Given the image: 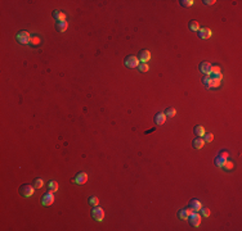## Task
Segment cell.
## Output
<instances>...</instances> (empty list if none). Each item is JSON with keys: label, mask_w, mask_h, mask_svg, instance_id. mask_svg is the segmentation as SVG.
Masks as SVG:
<instances>
[{"label": "cell", "mask_w": 242, "mask_h": 231, "mask_svg": "<svg viewBox=\"0 0 242 231\" xmlns=\"http://www.w3.org/2000/svg\"><path fill=\"white\" fill-rule=\"evenodd\" d=\"M35 191V187L34 185H30V184H23L21 187H19V195L23 198H30L32 197Z\"/></svg>", "instance_id": "6da1fadb"}, {"label": "cell", "mask_w": 242, "mask_h": 231, "mask_svg": "<svg viewBox=\"0 0 242 231\" xmlns=\"http://www.w3.org/2000/svg\"><path fill=\"white\" fill-rule=\"evenodd\" d=\"M31 35H30V32H27V31H21V32H18V35H17V40H18V43H21L22 45H28L31 43Z\"/></svg>", "instance_id": "7a4b0ae2"}, {"label": "cell", "mask_w": 242, "mask_h": 231, "mask_svg": "<svg viewBox=\"0 0 242 231\" xmlns=\"http://www.w3.org/2000/svg\"><path fill=\"white\" fill-rule=\"evenodd\" d=\"M92 217L97 221V222H102L103 218H104V211H103L101 207L95 206L92 209Z\"/></svg>", "instance_id": "3957f363"}, {"label": "cell", "mask_w": 242, "mask_h": 231, "mask_svg": "<svg viewBox=\"0 0 242 231\" xmlns=\"http://www.w3.org/2000/svg\"><path fill=\"white\" fill-rule=\"evenodd\" d=\"M124 63L128 68H138V66H139V59H138L137 57H134V55H129V57L125 58Z\"/></svg>", "instance_id": "277c9868"}, {"label": "cell", "mask_w": 242, "mask_h": 231, "mask_svg": "<svg viewBox=\"0 0 242 231\" xmlns=\"http://www.w3.org/2000/svg\"><path fill=\"white\" fill-rule=\"evenodd\" d=\"M41 203H43V206H45V207L52 206V204L54 203V193H53V191L48 190V193L44 194L43 199H41Z\"/></svg>", "instance_id": "5b68a950"}, {"label": "cell", "mask_w": 242, "mask_h": 231, "mask_svg": "<svg viewBox=\"0 0 242 231\" xmlns=\"http://www.w3.org/2000/svg\"><path fill=\"white\" fill-rule=\"evenodd\" d=\"M188 220H189V223H191L192 226L198 227L200 223H201V214H198L197 212H193L191 216L188 217Z\"/></svg>", "instance_id": "8992f818"}, {"label": "cell", "mask_w": 242, "mask_h": 231, "mask_svg": "<svg viewBox=\"0 0 242 231\" xmlns=\"http://www.w3.org/2000/svg\"><path fill=\"white\" fill-rule=\"evenodd\" d=\"M86 181H88V173H85V172H79L75 176V178H73V183L77 185H83Z\"/></svg>", "instance_id": "52a82bcc"}, {"label": "cell", "mask_w": 242, "mask_h": 231, "mask_svg": "<svg viewBox=\"0 0 242 231\" xmlns=\"http://www.w3.org/2000/svg\"><path fill=\"white\" fill-rule=\"evenodd\" d=\"M211 36H212V32H211L210 28L204 27V28H200V30H198V37L200 39H204V40H206V39H210Z\"/></svg>", "instance_id": "ba28073f"}, {"label": "cell", "mask_w": 242, "mask_h": 231, "mask_svg": "<svg viewBox=\"0 0 242 231\" xmlns=\"http://www.w3.org/2000/svg\"><path fill=\"white\" fill-rule=\"evenodd\" d=\"M193 213V211L191 208H183V209H180L178 212V217L180 220H188V217L191 216Z\"/></svg>", "instance_id": "9c48e42d"}, {"label": "cell", "mask_w": 242, "mask_h": 231, "mask_svg": "<svg viewBox=\"0 0 242 231\" xmlns=\"http://www.w3.org/2000/svg\"><path fill=\"white\" fill-rule=\"evenodd\" d=\"M165 122H166V114L165 113H157L156 116H155V123H156L157 126H162V125H165Z\"/></svg>", "instance_id": "30bf717a"}, {"label": "cell", "mask_w": 242, "mask_h": 231, "mask_svg": "<svg viewBox=\"0 0 242 231\" xmlns=\"http://www.w3.org/2000/svg\"><path fill=\"white\" fill-rule=\"evenodd\" d=\"M211 64L209 63V62H202L201 64H200V71H201V73L204 74H210L211 73Z\"/></svg>", "instance_id": "8fae6325"}, {"label": "cell", "mask_w": 242, "mask_h": 231, "mask_svg": "<svg viewBox=\"0 0 242 231\" xmlns=\"http://www.w3.org/2000/svg\"><path fill=\"white\" fill-rule=\"evenodd\" d=\"M139 62H142V63H147L148 60L151 59V53H150V50H140L139 51Z\"/></svg>", "instance_id": "7c38bea8"}, {"label": "cell", "mask_w": 242, "mask_h": 231, "mask_svg": "<svg viewBox=\"0 0 242 231\" xmlns=\"http://www.w3.org/2000/svg\"><path fill=\"white\" fill-rule=\"evenodd\" d=\"M189 208H191L193 212H200V209L202 208V203L197 199H192L189 202Z\"/></svg>", "instance_id": "4fadbf2b"}, {"label": "cell", "mask_w": 242, "mask_h": 231, "mask_svg": "<svg viewBox=\"0 0 242 231\" xmlns=\"http://www.w3.org/2000/svg\"><path fill=\"white\" fill-rule=\"evenodd\" d=\"M205 145V140L204 138H196L195 140L192 141V146L195 149H202Z\"/></svg>", "instance_id": "5bb4252c"}, {"label": "cell", "mask_w": 242, "mask_h": 231, "mask_svg": "<svg viewBox=\"0 0 242 231\" xmlns=\"http://www.w3.org/2000/svg\"><path fill=\"white\" fill-rule=\"evenodd\" d=\"M53 17L56 19L57 22H61V21H66V14L61 11H54L53 12Z\"/></svg>", "instance_id": "9a60e30c"}, {"label": "cell", "mask_w": 242, "mask_h": 231, "mask_svg": "<svg viewBox=\"0 0 242 231\" xmlns=\"http://www.w3.org/2000/svg\"><path fill=\"white\" fill-rule=\"evenodd\" d=\"M67 27H68L67 21H61V22H57L56 23V28H57V31H59V32H64L67 30Z\"/></svg>", "instance_id": "2e32d148"}, {"label": "cell", "mask_w": 242, "mask_h": 231, "mask_svg": "<svg viewBox=\"0 0 242 231\" xmlns=\"http://www.w3.org/2000/svg\"><path fill=\"white\" fill-rule=\"evenodd\" d=\"M227 161H228L227 158H224V157H222V155L218 154L217 158H215V164H217L219 168H223V167H224V163H225Z\"/></svg>", "instance_id": "e0dca14e"}, {"label": "cell", "mask_w": 242, "mask_h": 231, "mask_svg": "<svg viewBox=\"0 0 242 231\" xmlns=\"http://www.w3.org/2000/svg\"><path fill=\"white\" fill-rule=\"evenodd\" d=\"M193 131H195V134H196V136H197V138H201V136H204L205 132H206L205 128H204V126H200V125L196 126Z\"/></svg>", "instance_id": "ac0fdd59"}, {"label": "cell", "mask_w": 242, "mask_h": 231, "mask_svg": "<svg viewBox=\"0 0 242 231\" xmlns=\"http://www.w3.org/2000/svg\"><path fill=\"white\" fill-rule=\"evenodd\" d=\"M188 27H189V30L193 31V32H198L200 30V23L197 21H191L189 22V25H188Z\"/></svg>", "instance_id": "d6986e66"}, {"label": "cell", "mask_w": 242, "mask_h": 231, "mask_svg": "<svg viewBox=\"0 0 242 231\" xmlns=\"http://www.w3.org/2000/svg\"><path fill=\"white\" fill-rule=\"evenodd\" d=\"M48 189H49V191H53V193H56L58 190V183L56 180H52L48 183Z\"/></svg>", "instance_id": "ffe728a7"}, {"label": "cell", "mask_w": 242, "mask_h": 231, "mask_svg": "<svg viewBox=\"0 0 242 231\" xmlns=\"http://www.w3.org/2000/svg\"><path fill=\"white\" fill-rule=\"evenodd\" d=\"M219 86H220V82H219V81H214V80L210 79V82H209V85H207L206 89H218Z\"/></svg>", "instance_id": "44dd1931"}, {"label": "cell", "mask_w": 242, "mask_h": 231, "mask_svg": "<svg viewBox=\"0 0 242 231\" xmlns=\"http://www.w3.org/2000/svg\"><path fill=\"white\" fill-rule=\"evenodd\" d=\"M165 114H166V117H175L176 110L174 109L173 107H169V108H166V110H165Z\"/></svg>", "instance_id": "7402d4cb"}, {"label": "cell", "mask_w": 242, "mask_h": 231, "mask_svg": "<svg viewBox=\"0 0 242 231\" xmlns=\"http://www.w3.org/2000/svg\"><path fill=\"white\" fill-rule=\"evenodd\" d=\"M209 76H210V79H211V80L219 81V82H220V81L223 80V74H222V73H210Z\"/></svg>", "instance_id": "603a6c76"}, {"label": "cell", "mask_w": 242, "mask_h": 231, "mask_svg": "<svg viewBox=\"0 0 242 231\" xmlns=\"http://www.w3.org/2000/svg\"><path fill=\"white\" fill-rule=\"evenodd\" d=\"M44 186V180L43 178H36V180L34 181V187L35 189H41Z\"/></svg>", "instance_id": "cb8c5ba5"}, {"label": "cell", "mask_w": 242, "mask_h": 231, "mask_svg": "<svg viewBox=\"0 0 242 231\" xmlns=\"http://www.w3.org/2000/svg\"><path fill=\"white\" fill-rule=\"evenodd\" d=\"M88 202H89L90 206H93V207H95V206H98V204H99V199L97 197H90Z\"/></svg>", "instance_id": "d4e9b609"}, {"label": "cell", "mask_w": 242, "mask_h": 231, "mask_svg": "<svg viewBox=\"0 0 242 231\" xmlns=\"http://www.w3.org/2000/svg\"><path fill=\"white\" fill-rule=\"evenodd\" d=\"M204 140H205V143H211L212 140H214V135L210 134V132H205Z\"/></svg>", "instance_id": "484cf974"}, {"label": "cell", "mask_w": 242, "mask_h": 231, "mask_svg": "<svg viewBox=\"0 0 242 231\" xmlns=\"http://www.w3.org/2000/svg\"><path fill=\"white\" fill-rule=\"evenodd\" d=\"M138 70H139L140 72H148L150 67H148L147 63H139V66H138Z\"/></svg>", "instance_id": "4316f807"}, {"label": "cell", "mask_w": 242, "mask_h": 231, "mask_svg": "<svg viewBox=\"0 0 242 231\" xmlns=\"http://www.w3.org/2000/svg\"><path fill=\"white\" fill-rule=\"evenodd\" d=\"M193 4H195L193 0H180V5L182 6H187L188 8V6H192Z\"/></svg>", "instance_id": "83f0119b"}, {"label": "cell", "mask_w": 242, "mask_h": 231, "mask_svg": "<svg viewBox=\"0 0 242 231\" xmlns=\"http://www.w3.org/2000/svg\"><path fill=\"white\" fill-rule=\"evenodd\" d=\"M233 167H234V164H233V162H231V161H227L224 163V170H227V171H231V170H233Z\"/></svg>", "instance_id": "f1b7e54d"}, {"label": "cell", "mask_w": 242, "mask_h": 231, "mask_svg": "<svg viewBox=\"0 0 242 231\" xmlns=\"http://www.w3.org/2000/svg\"><path fill=\"white\" fill-rule=\"evenodd\" d=\"M200 212H201V214L204 217H209L210 216V209L209 208H206V207H202L201 209H200Z\"/></svg>", "instance_id": "f546056e"}, {"label": "cell", "mask_w": 242, "mask_h": 231, "mask_svg": "<svg viewBox=\"0 0 242 231\" xmlns=\"http://www.w3.org/2000/svg\"><path fill=\"white\" fill-rule=\"evenodd\" d=\"M209 82H210V76H209V74H204V77H202V84L205 85V87H207Z\"/></svg>", "instance_id": "4dcf8cb0"}, {"label": "cell", "mask_w": 242, "mask_h": 231, "mask_svg": "<svg viewBox=\"0 0 242 231\" xmlns=\"http://www.w3.org/2000/svg\"><path fill=\"white\" fill-rule=\"evenodd\" d=\"M31 45H34V46H36V45H39L40 44V39H39L37 36H32L31 37V43H30Z\"/></svg>", "instance_id": "1f68e13d"}, {"label": "cell", "mask_w": 242, "mask_h": 231, "mask_svg": "<svg viewBox=\"0 0 242 231\" xmlns=\"http://www.w3.org/2000/svg\"><path fill=\"white\" fill-rule=\"evenodd\" d=\"M218 154L222 155V157H224V158H227V159H228V157H229V153H228L227 150H220Z\"/></svg>", "instance_id": "d6a6232c"}, {"label": "cell", "mask_w": 242, "mask_h": 231, "mask_svg": "<svg viewBox=\"0 0 242 231\" xmlns=\"http://www.w3.org/2000/svg\"><path fill=\"white\" fill-rule=\"evenodd\" d=\"M211 73H220V67L219 66L211 67Z\"/></svg>", "instance_id": "836d02e7"}, {"label": "cell", "mask_w": 242, "mask_h": 231, "mask_svg": "<svg viewBox=\"0 0 242 231\" xmlns=\"http://www.w3.org/2000/svg\"><path fill=\"white\" fill-rule=\"evenodd\" d=\"M204 3L206 5H214L217 1H215V0H204Z\"/></svg>", "instance_id": "e575fe53"}]
</instances>
